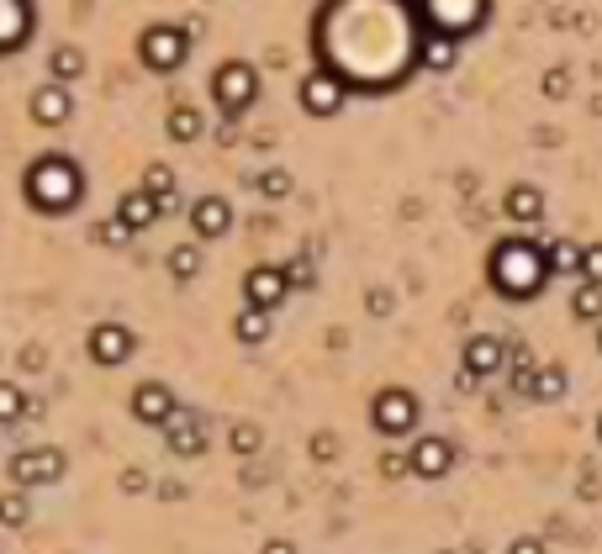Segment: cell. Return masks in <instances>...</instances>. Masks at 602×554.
I'll list each match as a JSON object with an SVG mask.
<instances>
[{"label": "cell", "instance_id": "42", "mask_svg": "<svg viewBox=\"0 0 602 554\" xmlns=\"http://www.w3.org/2000/svg\"><path fill=\"white\" fill-rule=\"evenodd\" d=\"M598 438H602V417H598Z\"/></svg>", "mask_w": 602, "mask_h": 554}, {"label": "cell", "instance_id": "37", "mask_svg": "<svg viewBox=\"0 0 602 554\" xmlns=\"http://www.w3.org/2000/svg\"><path fill=\"white\" fill-rule=\"evenodd\" d=\"M143 486H149V475H143V471H127V475H121V491H127V497H138Z\"/></svg>", "mask_w": 602, "mask_h": 554}, {"label": "cell", "instance_id": "19", "mask_svg": "<svg viewBox=\"0 0 602 554\" xmlns=\"http://www.w3.org/2000/svg\"><path fill=\"white\" fill-rule=\"evenodd\" d=\"M581 254H587V243H571V237H550V243H545V265H550V275H576L581 280Z\"/></svg>", "mask_w": 602, "mask_h": 554}, {"label": "cell", "instance_id": "3", "mask_svg": "<svg viewBox=\"0 0 602 554\" xmlns=\"http://www.w3.org/2000/svg\"><path fill=\"white\" fill-rule=\"evenodd\" d=\"M185 38H191V33H180V27H149L143 42H138V53H143V64H149V69L169 75V69H180V64H185Z\"/></svg>", "mask_w": 602, "mask_h": 554}, {"label": "cell", "instance_id": "23", "mask_svg": "<svg viewBox=\"0 0 602 554\" xmlns=\"http://www.w3.org/2000/svg\"><path fill=\"white\" fill-rule=\"evenodd\" d=\"M528 396H534V401H561V396H565V370H561V364H539Z\"/></svg>", "mask_w": 602, "mask_h": 554}, {"label": "cell", "instance_id": "16", "mask_svg": "<svg viewBox=\"0 0 602 554\" xmlns=\"http://www.w3.org/2000/svg\"><path fill=\"white\" fill-rule=\"evenodd\" d=\"M117 217L132 228V233H143V228H154V222L164 217V201L149 196V191H132V196L117 201Z\"/></svg>", "mask_w": 602, "mask_h": 554}, {"label": "cell", "instance_id": "11", "mask_svg": "<svg viewBox=\"0 0 602 554\" xmlns=\"http://www.w3.org/2000/svg\"><path fill=\"white\" fill-rule=\"evenodd\" d=\"M407 454H412V475H423V480H439V475H449V465H454V449H449V438H439V434L418 438Z\"/></svg>", "mask_w": 602, "mask_h": 554}, {"label": "cell", "instance_id": "33", "mask_svg": "<svg viewBox=\"0 0 602 554\" xmlns=\"http://www.w3.org/2000/svg\"><path fill=\"white\" fill-rule=\"evenodd\" d=\"M259 191H265V196H291V175H285V169H270V175H259Z\"/></svg>", "mask_w": 602, "mask_h": 554}, {"label": "cell", "instance_id": "7", "mask_svg": "<svg viewBox=\"0 0 602 554\" xmlns=\"http://www.w3.org/2000/svg\"><path fill=\"white\" fill-rule=\"evenodd\" d=\"M370 417H375L381 434H412V423H418V396L412 391H381L375 407H370Z\"/></svg>", "mask_w": 602, "mask_h": 554}, {"label": "cell", "instance_id": "20", "mask_svg": "<svg viewBox=\"0 0 602 554\" xmlns=\"http://www.w3.org/2000/svg\"><path fill=\"white\" fill-rule=\"evenodd\" d=\"M502 211H508L513 222H539V217H545V196H539L534 185H513L508 201H502Z\"/></svg>", "mask_w": 602, "mask_h": 554}, {"label": "cell", "instance_id": "31", "mask_svg": "<svg viewBox=\"0 0 602 554\" xmlns=\"http://www.w3.org/2000/svg\"><path fill=\"white\" fill-rule=\"evenodd\" d=\"M95 243H106V248H121V243H127V237H132V228H127V222H121V217H106V222H95Z\"/></svg>", "mask_w": 602, "mask_h": 554}, {"label": "cell", "instance_id": "28", "mask_svg": "<svg viewBox=\"0 0 602 554\" xmlns=\"http://www.w3.org/2000/svg\"><path fill=\"white\" fill-rule=\"evenodd\" d=\"M239 338H243V344H265V338H270V312L248 307V312L239 317Z\"/></svg>", "mask_w": 602, "mask_h": 554}, {"label": "cell", "instance_id": "36", "mask_svg": "<svg viewBox=\"0 0 602 554\" xmlns=\"http://www.w3.org/2000/svg\"><path fill=\"white\" fill-rule=\"evenodd\" d=\"M508 554H545V539L523 533V539H513V544H508Z\"/></svg>", "mask_w": 602, "mask_h": 554}, {"label": "cell", "instance_id": "10", "mask_svg": "<svg viewBox=\"0 0 602 554\" xmlns=\"http://www.w3.org/2000/svg\"><path fill=\"white\" fill-rule=\"evenodd\" d=\"M180 407H175V391L159 386V381H149V386H138L132 391V417L138 423H149V428H169V417H175Z\"/></svg>", "mask_w": 602, "mask_h": 554}, {"label": "cell", "instance_id": "34", "mask_svg": "<svg viewBox=\"0 0 602 554\" xmlns=\"http://www.w3.org/2000/svg\"><path fill=\"white\" fill-rule=\"evenodd\" d=\"M233 449H239V454H254V449H259V428H254V423H239V428H233Z\"/></svg>", "mask_w": 602, "mask_h": 554}, {"label": "cell", "instance_id": "1", "mask_svg": "<svg viewBox=\"0 0 602 554\" xmlns=\"http://www.w3.org/2000/svg\"><path fill=\"white\" fill-rule=\"evenodd\" d=\"M545 280H550L545 243H528V237H508V243H497V254H491V285H497L502 296L528 301V296H539V291H545Z\"/></svg>", "mask_w": 602, "mask_h": 554}, {"label": "cell", "instance_id": "14", "mask_svg": "<svg viewBox=\"0 0 602 554\" xmlns=\"http://www.w3.org/2000/svg\"><path fill=\"white\" fill-rule=\"evenodd\" d=\"M508 364V344L502 338H491V333H476L471 344H465V370L482 381V375H497Z\"/></svg>", "mask_w": 602, "mask_h": 554}, {"label": "cell", "instance_id": "17", "mask_svg": "<svg viewBox=\"0 0 602 554\" xmlns=\"http://www.w3.org/2000/svg\"><path fill=\"white\" fill-rule=\"evenodd\" d=\"M164 438H169V449H175L180 460H196L201 449H206V434H201V423L191 412H175L169 428H164Z\"/></svg>", "mask_w": 602, "mask_h": 554}, {"label": "cell", "instance_id": "39", "mask_svg": "<svg viewBox=\"0 0 602 554\" xmlns=\"http://www.w3.org/2000/svg\"><path fill=\"white\" fill-rule=\"evenodd\" d=\"M545 95H565V75H561V69H555V75L545 79Z\"/></svg>", "mask_w": 602, "mask_h": 554}, {"label": "cell", "instance_id": "9", "mask_svg": "<svg viewBox=\"0 0 602 554\" xmlns=\"http://www.w3.org/2000/svg\"><path fill=\"white\" fill-rule=\"evenodd\" d=\"M302 106L312 112V117H338L344 112V79L318 69V75L302 79Z\"/></svg>", "mask_w": 602, "mask_h": 554}, {"label": "cell", "instance_id": "43", "mask_svg": "<svg viewBox=\"0 0 602 554\" xmlns=\"http://www.w3.org/2000/svg\"><path fill=\"white\" fill-rule=\"evenodd\" d=\"M439 554H454V550H439Z\"/></svg>", "mask_w": 602, "mask_h": 554}, {"label": "cell", "instance_id": "41", "mask_svg": "<svg viewBox=\"0 0 602 554\" xmlns=\"http://www.w3.org/2000/svg\"><path fill=\"white\" fill-rule=\"evenodd\" d=\"M598 349H602V327H598Z\"/></svg>", "mask_w": 602, "mask_h": 554}, {"label": "cell", "instance_id": "24", "mask_svg": "<svg viewBox=\"0 0 602 554\" xmlns=\"http://www.w3.org/2000/svg\"><path fill=\"white\" fill-rule=\"evenodd\" d=\"M571 312L581 317V322H602V285L581 280V285H576V296H571Z\"/></svg>", "mask_w": 602, "mask_h": 554}, {"label": "cell", "instance_id": "21", "mask_svg": "<svg viewBox=\"0 0 602 554\" xmlns=\"http://www.w3.org/2000/svg\"><path fill=\"white\" fill-rule=\"evenodd\" d=\"M27 22H33V16H27V0H0V53L22 42Z\"/></svg>", "mask_w": 602, "mask_h": 554}, {"label": "cell", "instance_id": "35", "mask_svg": "<svg viewBox=\"0 0 602 554\" xmlns=\"http://www.w3.org/2000/svg\"><path fill=\"white\" fill-rule=\"evenodd\" d=\"M407 471H412V454H397V449H392V454L381 460V475H392V480H397V475H407Z\"/></svg>", "mask_w": 602, "mask_h": 554}, {"label": "cell", "instance_id": "38", "mask_svg": "<svg viewBox=\"0 0 602 554\" xmlns=\"http://www.w3.org/2000/svg\"><path fill=\"white\" fill-rule=\"evenodd\" d=\"M333 449H338V443H333L328 434H318V438H312V454H318V460H333Z\"/></svg>", "mask_w": 602, "mask_h": 554}, {"label": "cell", "instance_id": "40", "mask_svg": "<svg viewBox=\"0 0 602 554\" xmlns=\"http://www.w3.org/2000/svg\"><path fill=\"white\" fill-rule=\"evenodd\" d=\"M265 554H296V544H291V539H270V544H265Z\"/></svg>", "mask_w": 602, "mask_h": 554}, {"label": "cell", "instance_id": "25", "mask_svg": "<svg viewBox=\"0 0 602 554\" xmlns=\"http://www.w3.org/2000/svg\"><path fill=\"white\" fill-rule=\"evenodd\" d=\"M85 69V53L80 48H53V59H48V75L59 79V85H69V79Z\"/></svg>", "mask_w": 602, "mask_h": 554}, {"label": "cell", "instance_id": "26", "mask_svg": "<svg viewBox=\"0 0 602 554\" xmlns=\"http://www.w3.org/2000/svg\"><path fill=\"white\" fill-rule=\"evenodd\" d=\"M169 275L175 280H196L201 275V243H180L169 254Z\"/></svg>", "mask_w": 602, "mask_h": 554}, {"label": "cell", "instance_id": "8", "mask_svg": "<svg viewBox=\"0 0 602 554\" xmlns=\"http://www.w3.org/2000/svg\"><path fill=\"white\" fill-rule=\"evenodd\" d=\"M285 291H291V275L276 270V265H259V270H248V280H243V296H248V307H259V312H276L285 301Z\"/></svg>", "mask_w": 602, "mask_h": 554}, {"label": "cell", "instance_id": "13", "mask_svg": "<svg viewBox=\"0 0 602 554\" xmlns=\"http://www.w3.org/2000/svg\"><path fill=\"white\" fill-rule=\"evenodd\" d=\"M90 359H95V364H121V359H132V333H127L121 322H101V327L90 333Z\"/></svg>", "mask_w": 602, "mask_h": 554}, {"label": "cell", "instance_id": "27", "mask_svg": "<svg viewBox=\"0 0 602 554\" xmlns=\"http://www.w3.org/2000/svg\"><path fill=\"white\" fill-rule=\"evenodd\" d=\"M143 191H149V196H159V201H169V196H175V169H169V164H149V169H143Z\"/></svg>", "mask_w": 602, "mask_h": 554}, {"label": "cell", "instance_id": "22", "mask_svg": "<svg viewBox=\"0 0 602 554\" xmlns=\"http://www.w3.org/2000/svg\"><path fill=\"white\" fill-rule=\"evenodd\" d=\"M201 132H206V117H201L196 106H175L169 112V138L175 143H196Z\"/></svg>", "mask_w": 602, "mask_h": 554}, {"label": "cell", "instance_id": "4", "mask_svg": "<svg viewBox=\"0 0 602 554\" xmlns=\"http://www.w3.org/2000/svg\"><path fill=\"white\" fill-rule=\"evenodd\" d=\"M212 90H217V106H222V112H243V106H254V95H259V75H254L248 64H222L217 79H212Z\"/></svg>", "mask_w": 602, "mask_h": 554}, {"label": "cell", "instance_id": "2", "mask_svg": "<svg viewBox=\"0 0 602 554\" xmlns=\"http://www.w3.org/2000/svg\"><path fill=\"white\" fill-rule=\"evenodd\" d=\"M27 196L38 201L42 211H64L69 201H80V169L64 154H48L27 169Z\"/></svg>", "mask_w": 602, "mask_h": 554}, {"label": "cell", "instance_id": "12", "mask_svg": "<svg viewBox=\"0 0 602 554\" xmlns=\"http://www.w3.org/2000/svg\"><path fill=\"white\" fill-rule=\"evenodd\" d=\"M75 112V101H69V85H59V79H48L42 90H33V121L38 127H64Z\"/></svg>", "mask_w": 602, "mask_h": 554}, {"label": "cell", "instance_id": "5", "mask_svg": "<svg viewBox=\"0 0 602 554\" xmlns=\"http://www.w3.org/2000/svg\"><path fill=\"white\" fill-rule=\"evenodd\" d=\"M11 475H16V486H53V480H64V449H22L11 460Z\"/></svg>", "mask_w": 602, "mask_h": 554}, {"label": "cell", "instance_id": "15", "mask_svg": "<svg viewBox=\"0 0 602 554\" xmlns=\"http://www.w3.org/2000/svg\"><path fill=\"white\" fill-rule=\"evenodd\" d=\"M191 228H196V237H222L233 228V206L222 196H201L191 206Z\"/></svg>", "mask_w": 602, "mask_h": 554}, {"label": "cell", "instance_id": "6", "mask_svg": "<svg viewBox=\"0 0 602 554\" xmlns=\"http://www.w3.org/2000/svg\"><path fill=\"white\" fill-rule=\"evenodd\" d=\"M423 11H428L434 33H449V38H460V33H471V27L482 22L486 0H423Z\"/></svg>", "mask_w": 602, "mask_h": 554}, {"label": "cell", "instance_id": "30", "mask_svg": "<svg viewBox=\"0 0 602 554\" xmlns=\"http://www.w3.org/2000/svg\"><path fill=\"white\" fill-rule=\"evenodd\" d=\"M22 412H27V396H22V386L0 381V423H16Z\"/></svg>", "mask_w": 602, "mask_h": 554}, {"label": "cell", "instance_id": "18", "mask_svg": "<svg viewBox=\"0 0 602 554\" xmlns=\"http://www.w3.org/2000/svg\"><path fill=\"white\" fill-rule=\"evenodd\" d=\"M418 59H423V69H454V59H460V38H449V33H428V38L418 42Z\"/></svg>", "mask_w": 602, "mask_h": 554}, {"label": "cell", "instance_id": "32", "mask_svg": "<svg viewBox=\"0 0 602 554\" xmlns=\"http://www.w3.org/2000/svg\"><path fill=\"white\" fill-rule=\"evenodd\" d=\"M581 280L602 285V243H587V254H581Z\"/></svg>", "mask_w": 602, "mask_h": 554}, {"label": "cell", "instance_id": "29", "mask_svg": "<svg viewBox=\"0 0 602 554\" xmlns=\"http://www.w3.org/2000/svg\"><path fill=\"white\" fill-rule=\"evenodd\" d=\"M27 517H33V502H27L22 491H5V497H0V523H5V528H22Z\"/></svg>", "mask_w": 602, "mask_h": 554}]
</instances>
